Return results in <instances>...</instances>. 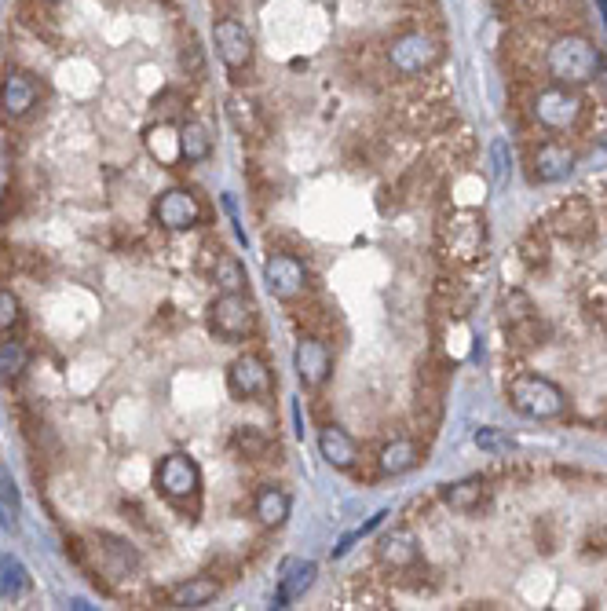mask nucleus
<instances>
[{"label":"nucleus","instance_id":"2","mask_svg":"<svg viewBox=\"0 0 607 611\" xmlns=\"http://www.w3.org/2000/svg\"><path fill=\"white\" fill-rule=\"evenodd\" d=\"M384 59H388V70H392L395 77L414 81V77L432 74V70L443 63V41L425 30H406L388 41Z\"/></svg>","mask_w":607,"mask_h":611},{"label":"nucleus","instance_id":"31","mask_svg":"<svg viewBox=\"0 0 607 611\" xmlns=\"http://www.w3.org/2000/svg\"><path fill=\"white\" fill-rule=\"evenodd\" d=\"M26 590H30V575H26V568H22L15 557L0 560V593L15 601V597H22Z\"/></svg>","mask_w":607,"mask_h":611},{"label":"nucleus","instance_id":"16","mask_svg":"<svg viewBox=\"0 0 607 611\" xmlns=\"http://www.w3.org/2000/svg\"><path fill=\"white\" fill-rule=\"evenodd\" d=\"M37 99H41V88H37L33 74H26V70H8L4 74V81H0V110H4V118L22 121L37 107Z\"/></svg>","mask_w":607,"mask_h":611},{"label":"nucleus","instance_id":"28","mask_svg":"<svg viewBox=\"0 0 607 611\" xmlns=\"http://www.w3.org/2000/svg\"><path fill=\"white\" fill-rule=\"evenodd\" d=\"M227 114H231V121H235V129L242 136H256L260 132V107H256L253 99L231 96L227 99Z\"/></svg>","mask_w":607,"mask_h":611},{"label":"nucleus","instance_id":"15","mask_svg":"<svg viewBox=\"0 0 607 611\" xmlns=\"http://www.w3.org/2000/svg\"><path fill=\"white\" fill-rule=\"evenodd\" d=\"M549 231L567 238V242H586L597 231V213H593V205L586 198H567L549 216Z\"/></svg>","mask_w":607,"mask_h":611},{"label":"nucleus","instance_id":"6","mask_svg":"<svg viewBox=\"0 0 607 611\" xmlns=\"http://www.w3.org/2000/svg\"><path fill=\"white\" fill-rule=\"evenodd\" d=\"M209 330L227 344L249 341L256 330V304L249 301V293H220L209 304Z\"/></svg>","mask_w":607,"mask_h":611},{"label":"nucleus","instance_id":"19","mask_svg":"<svg viewBox=\"0 0 607 611\" xmlns=\"http://www.w3.org/2000/svg\"><path fill=\"white\" fill-rule=\"evenodd\" d=\"M92 553H96V560H99V571H103V575H110V579H128V575L139 568V553L128 546L125 538L96 535Z\"/></svg>","mask_w":607,"mask_h":611},{"label":"nucleus","instance_id":"10","mask_svg":"<svg viewBox=\"0 0 607 611\" xmlns=\"http://www.w3.org/2000/svg\"><path fill=\"white\" fill-rule=\"evenodd\" d=\"M227 388H231V396L242 399V403L245 399L271 396L275 381H271V366H267L264 355H256V352L238 355L235 363L227 366Z\"/></svg>","mask_w":607,"mask_h":611},{"label":"nucleus","instance_id":"33","mask_svg":"<svg viewBox=\"0 0 607 611\" xmlns=\"http://www.w3.org/2000/svg\"><path fill=\"white\" fill-rule=\"evenodd\" d=\"M180 103H183V99L176 96V92H165L154 107H165V110H161V121H172V118H176V107H180Z\"/></svg>","mask_w":607,"mask_h":611},{"label":"nucleus","instance_id":"7","mask_svg":"<svg viewBox=\"0 0 607 611\" xmlns=\"http://www.w3.org/2000/svg\"><path fill=\"white\" fill-rule=\"evenodd\" d=\"M498 315H501L505 333L512 337V344H520V348H534V344H542L545 326H542V319H538L534 301L523 290H505V293H501Z\"/></svg>","mask_w":607,"mask_h":611},{"label":"nucleus","instance_id":"34","mask_svg":"<svg viewBox=\"0 0 607 611\" xmlns=\"http://www.w3.org/2000/svg\"><path fill=\"white\" fill-rule=\"evenodd\" d=\"M600 4V19H604V26H607V0H597Z\"/></svg>","mask_w":607,"mask_h":611},{"label":"nucleus","instance_id":"11","mask_svg":"<svg viewBox=\"0 0 607 611\" xmlns=\"http://www.w3.org/2000/svg\"><path fill=\"white\" fill-rule=\"evenodd\" d=\"M213 44H216L220 63H224L231 74H245V70L253 66V33L245 30V22L224 15V19L213 26Z\"/></svg>","mask_w":607,"mask_h":611},{"label":"nucleus","instance_id":"8","mask_svg":"<svg viewBox=\"0 0 607 611\" xmlns=\"http://www.w3.org/2000/svg\"><path fill=\"white\" fill-rule=\"evenodd\" d=\"M154 483H158V491L169 498V502H191L198 498L202 491V469H198V461L187 458V454H165L158 461V469H154Z\"/></svg>","mask_w":607,"mask_h":611},{"label":"nucleus","instance_id":"32","mask_svg":"<svg viewBox=\"0 0 607 611\" xmlns=\"http://www.w3.org/2000/svg\"><path fill=\"white\" fill-rule=\"evenodd\" d=\"M19 319H22V304H19V297L11 290H4L0 286V333H8V330H15L19 326Z\"/></svg>","mask_w":607,"mask_h":611},{"label":"nucleus","instance_id":"21","mask_svg":"<svg viewBox=\"0 0 607 611\" xmlns=\"http://www.w3.org/2000/svg\"><path fill=\"white\" fill-rule=\"evenodd\" d=\"M213 154V136L202 121H180L176 125V158H183L187 165H202Z\"/></svg>","mask_w":607,"mask_h":611},{"label":"nucleus","instance_id":"24","mask_svg":"<svg viewBox=\"0 0 607 611\" xmlns=\"http://www.w3.org/2000/svg\"><path fill=\"white\" fill-rule=\"evenodd\" d=\"M216 597H220V582L205 579V575L183 579L169 590V604H176V608H205V604H213Z\"/></svg>","mask_w":607,"mask_h":611},{"label":"nucleus","instance_id":"35","mask_svg":"<svg viewBox=\"0 0 607 611\" xmlns=\"http://www.w3.org/2000/svg\"><path fill=\"white\" fill-rule=\"evenodd\" d=\"M41 4H59V0H41Z\"/></svg>","mask_w":607,"mask_h":611},{"label":"nucleus","instance_id":"9","mask_svg":"<svg viewBox=\"0 0 607 611\" xmlns=\"http://www.w3.org/2000/svg\"><path fill=\"white\" fill-rule=\"evenodd\" d=\"M264 279L278 301H300L311 290L308 264L300 257H293V253H271L264 264Z\"/></svg>","mask_w":607,"mask_h":611},{"label":"nucleus","instance_id":"18","mask_svg":"<svg viewBox=\"0 0 607 611\" xmlns=\"http://www.w3.org/2000/svg\"><path fill=\"white\" fill-rule=\"evenodd\" d=\"M315 579H319V564H315V560L289 557L286 564H282V571H278V597H275V604H278V608H289V604L300 601V597H304V593L315 586Z\"/></svg>","mask_w":607,"mask_h":611},{"label":"nucleus","instance_id":"25","mask_svg":"<svg viewBox=\"0 0 607 611\" xmlns=\"http://www.w3.org/2000/svg\"><path fill=\"white\" fill-rule=\"evenodd\" d=\"M490 498V487L487 480H461V483H450V487H443V502L450 505V509H458V513H476L483 502Z\"/></svg>","mask_w":607,"mask_h":611},{"label":"nucleus","instance_id":"30","mask_svg":"<svg viewBox=\"0 0 607 611\" xmlns=\"http://www.w3.org/2000/svg\"><path fill=\"white\" fill-rule=\"evenodd\" d=\"M582 311L597 330H607V282L597 279L582 290Z\"/></svg>","mask_w":607,"mask_h":611},{"label":"nucleus","instance_id":"26","mask_svg":"<svg viewBox=\"0 0 607 611\" xmlns=\"http://www.w3.org/2000/svg\"><path fill=\"white\" fill-rule=\"evenodd\" d=\"M231 447L242 454L245 461H264L271 454V436L264 429H256V425H238L235 436H231Z\"/></svg>","mask_w":607,"mask_h":611},{"label":"nucleus","instance_id":"23","mask_svg":"<svg viewBox=\"0 0 607 611\" xmlns=\"http://www.w3.org/2000/svg\"><path fill=\"white\" fill-rule=\"evenodd\" d=\"M417 461H421V447H417L414 440L399 436V440L384 443L381 447V454H377V469H381V476H403V472L417 469Z\"/></svg>","mask_w":607,"mask_h":611},{"label":"nucleus","instance_id":"1","mask_svg":"<svg viewBox=\"0 0 607 611\" xmlns=\"http://www.w3.org/2000/svg\"><path fill=\"white\" fill-rule=\"evenodd\" d=\"M604 55L586 33H560L549 48H545V70L553 77V85L582 88L600 77Z\"/></svg>","mask_w":607,"mask_h":611},{"label":"nucleus","instance_id":"3","mask_svg":"<svg viewBox=\"0 0 607 611\" xmlns=\"http://www.w3.org/2000/svg\"><path fill=\"white\" fill-rule=\"evenodd\" d=\"M509 403L531 421H556L567 414V392L542 374H516L509 381Z\"/></svg>","mask_w":607,"mask_h":611},{"label":"nucleus","instance_id":"12","mask_svg":"<svg viewBox=\"0 0 607 611\" xmlns=\"http://www.w3.org/2000/svg\"><path fill=\"white\" fill-rule=\"evenodd\" d=\"M293 370H297L300 385L308 392H319L326 381L333 377V352L322 337H300L297 348H293Z\"/></svg>","mask_w":607,"mask_h":611},{"label":"nucleus","instance_id":"20","mask_svg":"<svg viewBox=\"0 0 607 611\" xmlns=\"http://www.w3.org/2000/svg\"><path fill=\"white\" fill-rule=\"evenodd\" d=\"M319 454L330 461L333 469H355V461H359V443L352 440V432L341 429V425H322L319 432Z\"/></svg>","mask_w":607,"mask_h":611},{"label":"nucleus","instance_id":"17","mask_svg":"<svg viewBox=\"0 0 607 611\" xmlns=\"http://www.w3.org/2000/svg\"><path fill=\"white\" fill-rule=\"evenodd\" d=\"M575 165H578L575 147H567V143H560V140H549V143H542V147L534 151L531 180L534 183H560V180H567V176L575 172Z\"/></svg>","mask_w":607,"mask_h":611},{"label":"nucleus","instance_id":"27","mask_svg":"<svg viewBox=\"0 0 607 611\" xmlns=\"http://www.w3.org/2000/svg\"><path fill=\"white\" fill-rule=\"evenodd\" d=\"M213 279H216V286L224 293H242L245 290V268H242V260L238 257H231V253H220L216 257V268H213Z\"/></svg>","mask_w":607,"mask_h":611},{"label":"nucleus","instance_id":"5","mask_svg":"<svg viewBox=\"0 0 607 611\" xmlns=\"http://www.w3.org/2000/svg\"><path fill=\"white\" fill-rule=\"evenodd\" d=\"M586 114V99L578 96V88L549 85L531 99V118L545 132H571Z\"/></svg>","mask_w":607,"mask_h":611},{"label":"nucleus","instance_id":"13","mask_svg":"<svg viewBox=\"0 0 607 611\" xmlns=\"http://www.w3.org/2000/svg\"><path fill=\"white\" fill-rule=\"evenodd\" d=\"M154 220H158L165 231H191L202 220V202L194 198L187 187H169V191L158 194L154 202Z\"/></svg>","mask_w":607,"mask_h":611},{"label":"nucleus","instance_id":"4","mask_svg":"<svg viewBox=\"0 0 607 611\" xmlns=\"http://www.w3.org/2000/svg\"><path fill=\"white\" fill-rule=\"evenodd\" d=\"M439 249L450 264H476L487 249V224L476 209H454L439 227Z\"/></svg>","mask_w":607,"mask_h":611},{"label":"nucleus","instance_id":"14","mask_svg":"<svg viewBox=\"0 0 607 611\" xmlns=\"http://www.w3.org/2000/svg\"><path fill=\"white\" fill-rule=\"evenodd\" d=\"M377 560H381V568L395 571V575H410L421 564V542L410 527H392L377 542Z\"/></svg>","mask_w":607,"mask_h":611},{"label":"nucleus","instance_id":"22","mask_svg":"<svg viewBox=\"0 0 607 611\" xmlns=\"http://www.w3.org/2000/svg\"><path fill=\"white\" fill-rule=\"evenodd\" d=\"M293 513V502H289V494L275 483H264L253 498V516L260 520L264 527H282Z\"/></svg>","mask_w":607,"mask_h":611},{"label":"nucleus","instance_id":"29","mask_svg":"<svg viewBox=\"0 0 607 611\" xmlns=\"http://www.w3.org/2000/svg\"><path fill=\"white\" fill-rule=\"evenodd\" d=\"M30 366V352L22 341H0V377L4 381H15V377L26 374Z\"/></svg>","mask_w":607,"mask_h":611}]
</instances>
